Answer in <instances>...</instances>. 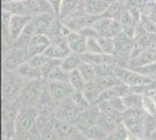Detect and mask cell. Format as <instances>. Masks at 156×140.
I'll use <instances>...</instances> for the list:
<instances>
[{"instance_id": "obj_40", "label": "cell", "mask_w": 156, "mask_h": 140, "mask_svg": "<svg viewBox=\"0 0 156 140\" xmlns=\"http://www.w3.org/2000/svg\"><path fill=\"white\" fill-rule=\"evenodd\" d=\"M66 140H85V137L83 135V133L80 132V131H78L76 134H73L72 137H70L69 139H66Z\"/></svg>"}, {"instance_id": "obj_38", "label": "cell", "mask_w": 156, "mask_h": 140, "mask_svg": "<svg viewBox=\"0 0 156 140\" xmlns=\"http://www.w3.org/2000/svg\"><path fill=\"white\" fill-rule=\"evenodd\" d=\"M79 33L82 34L84 38H86V39H97V38L100 36L99 33L97 32V29H96L93 26L86 27V28H84V29L79 31Z\"/></svg>"}, {"instance_id": "obj_34", "label": "cell", "mask_w": 156, "mask_h": 140, "mask_svg": "<svg viewBox=\"0 0 156 140\" xmlns=\"http://www.w3.org/2000/svg\"><path fill=\"white\" fill-rule=\"evenodd\" d=\"M47 80H52V81H62V82H69V73H66L65 70L62 69L61 64H57L56 67H54L48 78Z\"/></svg>"}, {"instance_id": "obj_5", "label": "cell", "mask_w": 156, "mask_h": 140, "mask_svg": "<svg viewBox=\"0 0 156 140\" xmlns=\"http://www.w3.org/2000/svg\"><path fill=\"white\" fill-rule=\"evenodd\" d=\"M115 76L124 84L128 85L129 88L148 85L154 80L153 77L144 76V75L137 73V71L133 70V69H127V68L122 67V66H119V64L115 68Z\"/></svg>"}, {"instance_id": "obj_32", "label": "cell", "mask_w": 156, "mask_h": 140, "mask_svg": "<svg viewBox=\"0 0 156 140\" xmlns=\"http://www.w3.org/2000/svg\"><path fill=\"white\" fill-rule=\"evenodd\" d=\"M98 41H99V45H100L101 49H103V53L114 55V53H115V41H114V38L99 36Z\"/></svg>"}, {"instance_id": "obj_35", "label": "cell", "mask_w": 156, "mask_h": 140, "mask_svg": "<svg viewBox=\"0 0 156 140\" xmlns=\"http://www.w3.org/2000/svg\"><path fill=\"white\" fill-rule=\"evenodd\" d=\"M142 109L147 114L156 116V102L154 100V98H151L150 96H147V95H143Z\"/></svg>"}, {"instance_id": "obj_46", "label": "cell", "mask_w": 156, "mask_h": 140, "mask_svg": "<svg viewBox=\"0 0 156 140\" xmlns=\"http://www.w3.org/2000/svg\"><path fill=\"white\" fill-rule=\"evenodd\" d=\"M22 1H26V0H22Z\"/></svg>"}, {"instance_id": "obj_39", "label": "cell", "mask_w": 156, "mask_h": 140, "mask_svg": "<svg viewBox=\"0 0 156 140\" xmlns=\"http://www.w3.org/2000/svg\"><path fill=\"white\" fill-rule=\"evenodd\" d=\"M48 1L50 2V5H51L52 8H54V11H55L56 15L58 16L59 8H61V2H62V0H48Z\"/></svg>"}, {"instance_id": "obj_26", "label": "cell", "mask_w": 156, "mask_h": 140, "mask_svg": "<svg viewBox=\"0 0 156 140\" xmlns=\"http://www.w3.org/2000/svg\"><path fill=\"white\" fill-rule=\"evenodd\" d=\"M83 56L79 55V54L70 53L65 59L62 60L61 62V67L63 70H65L66 73H71L73 70H76L79 68V66L82 64L83 62Z\"/></svg>"}, {"instance_id": "obj_6", "label": "cell", "mask_w": 156, "mask_h": 140, "mask_svg": "<svg viewBox=\"0 0 156 140\" xmlns=\"http://www.w3.org/2000/svg\"><path fill=\"white\" fill-rule=\"evenodd\" d=\"M28 60H29V57L27 54V49H21V48L12 46L11 49L5 52L2 66H4L5 70L15 71L20 66H22Z\"/></svg>"}, {"instance_id": "obj_20", "label": "cell", "mask_w": 156, "mask_h": 140, "mask_svg": "<svg viewBox=\"0 0 156 140\" xmlns=\"http://www.w3.org/2000/svg\"><path fill=\"white\" fill-rule=\"evenodd\" d=\"M77 128L83 133V135H84L85 138H87V139L105 140L106 138L110 137V133H107L98 123L91 124V125H86V126H79Z\"/></svg>"}, {"instance_id": "obj_37", "label": "cell", "mask_w": 156, "mask_h": 140, "mask_svg": "<svg viewBox=\"0 0 156 140\" xmlns=\"http://www.w3.org/2000/svg\"><path fill=\"white\" fill-rule=\"evenodd\" d=\"M86 53L89 54H103V49L97 39H86Z\"/></svg>"}, {"instance_id": "obj_45", "label": "cell", "mask_w": 156, "mask_h": 140, "mask_svg": "<svg viewBox=\"0 0 156 140\" xmlns=\"http://www.w3.org/2000/svg\"><path fill=\"white\" fill-rule=\"evenodd\" d=\"M144 140H150V139H144Z\"/></svg>"}, {"instance_id": "obj_30", "label": "cell", "mask_w": 156, "mask_h": 140, "mask_svg": "<svg viewBox=\"0 0 156 140\" xmlns=\"http://www.w3.org/2000/svg\"><path fill=\"white\" fill-rule=\"evenodd\" d=\"M69 83L75 89V91H83L87 82L84 80L80 71L78 69H76L71 73H69Z\"/></svg>"}, {"instance_id": "obj_10", "label": "cell", "mask_w": 156, "mask_h": 140, "mask_svg": "<svg viewBox=\"0 0 156 140\" xmlns=\"http://www.w3.org/2000/svg\"><path fill=\"white\" fill-rule=\"evenodd\" d=\"M70 53H71V50L68 46L66 39L63 38L62 35H59V36H56V38L51 39V43L49 45V47L47 48L46 52L43 54L49 59L63 60Z\"/></svg>"}, {"instance_id": "obj_11", "label": "cell", "mask_w": 156, "mask_h": 140, "mask_svg": "<svg viewBox=\"0 0 156 140\" xmlns=\"http://www.w3.org/2000/svg\"><path fill=\"white\" fill-rule=\"evenodd\" d=\"M86 13L84 0H62L58 18L64 20L68 18H75Z\"/></svg>"}, {"instance_id": "obj_7", "label": "cell", "mask_w": 156, "mask_h": 140, "mask_svg": "<svg viewBox=\"0 0 156 140\" xmlns=\"http://www.w3.org/2000/svg\"><path fill=\"white\" fill-rule=\"evenodd\" d=\"M82 112H83V111L73 103L71 96H70V97H68V98H65V99L58 102L55 118L66 120V121H70V123L76 124L78 117L80 116Z\"/></svg>"}, {"instance_id": "obj_21", "label": "cell", "mask_w": 156, "mask_h": 140, "mask_svg": "<svg viewBox=\"0 0 156 140\" xmlns=\"http://www.w3.org/2000/svg\"><path fill=\"white\" fill-rule=\"evenodd\" d=\"M2 11L13 15H29L26 1L22 0H9L2 2Z\"/></svg>"}, {"instance_id": "obj_23", "label": "cell", "mask_w": 156, "mask_h": 140, "mask_svg": "<svg viewBox=\"0 0 156 140\" xmlns=\"http://www.w3.org/2000/svg\"><path fill=\"white\" fill-rule=\"evenodd\" d=\"M97 121L100 126L104 128L107 133H113L115 131V128L119 126V124L121 121H119L118 119H115L114 117H112L110 114L104 113L98 109V116H97Z\"/></svg>"}, {"instance_id": "obj_41", "label": "cell", "mask_w": 156, "mask_h": 140, "mask_svg": "<svg viewBox=\"0 0 156 140\" xmlns=\"http://www.w3.org/2000/svg\"><path fill=\"white\" fill-rule=\"evenodd\" d=\"M147 139H150V140H156V128L151 132V133L147 137Z\"/></svg>"}, {"instance_id": "obj_19", "label": "cell", "mask_w": 156, "mask_h": 140, "mask_svg": "<svg viewBox=\"0 0 156 140\" xmlns=\"http://www.w3.org/2000/svg\"><path fill=\"white\" fill-rule=\"evenodd\" d=\"M66 42L71 53L79 55L86 53V38H84L79 32H71L66 38Z\"/></svg>"}, {"instance_id": "obj_44", "label": "cell", "mask_w": 156, "mask_h": 140, "mask_svg": "<svg viewBox=\"0 0 156 140\" xmlns=\"http://www.w3.org/2000/svg\"><path fill=\"white\" fill-rule=\"evenodd\" d=\"M85 140H93V139H87V138H85Z\"/></svg>"}, {"instance_id": "obj_25", "label": "cell", "mask_w": 156, "mask_h": 140, "mask_svg": "<svg viewBox=\"0 0 156 140\" xmlns=\"http://www.w3.org/2000/svg\"><path fill=\"white\" fill-rule=\"evenodd\" d=\"M84 2L86 13L98 16H103L108 7V4L105 0H84Z\"/></svg>"}, {"instance_id": "obj_42", "label": "cell", "mask_w": 156, "mask_h": 140, "mask_svg": "<svg viewBox=\"0 0 156 140\" xmlns=\"http://www.w3.org/2000/svg\"><path fill=\"white\" fill-rule=\"evenodd\" d=\"M108 5H111V4H114V2H118V1H122V0H105Z\"/></svg>"}, {"instance_id": "obj_18", "label": "cell", "mask_w": 156, "mask_h": 140, "mask_svg": "<svg viewBox=\"0 0 156 140\" xmlns=\"http://www.w3.org/2000/svg\"><path fill=\"white\" fill-rule=\"evenodd\" d=\"M26 4L30 16H36V15L47 13H55L54 8L48 0H26Z\"/></svg>"}, {"instance_id": "obj_1", "label": "cell", "mask_w": 156, "mask_h": 140, "mask_svg": "<svg viewBox=\"0 0 156 140\" xmlns=\"http://www.w3.org/2000/svg\"><path fill=\"white\" fill-rule=\"evenodd\" d=\"M39 112L35 106L20 107L18 117L15 119V138L18 140H25L28 132L36 124Z\"/></svg>"}, {"instance_id": "obj_43", "label": "cell", "mask_w": 156, "mask_h": 140, "mask_svg": "<svg viewBox=\"0 0 156 140\" xmlns=\"http://www.w3.org/2000/svg\"><path fill=\"white\" fill-rule=\"evenodd\" d=\"M122 1H124L125 4H126V5H127V4H128V2H129L130 0H122Z\"/></svg>"}, {"instance_id": "obj_36", "label": "cell", "mask_w": 156, "mask_h": 140, "mask_svg": "<svg viewBox=\"0 0 156 140\" xmlns=\"http://www.w3.org/2000/svg\"><path fill=\"white\" fill-rule=\"evenodd\" d=\"M49 60H50V59H49V57H47L44 54H40V55H36V56L30 57V59L28 60V62L32 64L33 67L37 68L40 71H41V70L43 69V67H44L47 63L49 62Z\"/></svg>"}, {"instance_id": "obj_13", "label": "cell", "mask_w": 156, "mask_h": 140, "mask_svg": "<svg viewBox=\"0 0 156 140\" xmlns=\"http://www.w3.org/2000/svg\"><path fill=\"white\" fill-rule=\"evenodd\" d=\"M98 15H92V14H83L75 18H68L64 20H61L66 27H69L73 32H79L86 27H91L94 25V22L98 20Z\"/></svg>"}, {"instance_id": "obj_17", "label": "cell", "mask_w": 156, "mask_h": 140, "mask_svg": "<svg viewBox=\"0 0 156 140\" xmlns=\"http://www.w3.org/2000/svg\"><path fill=\"white\" fill-rule=\"evenodd\" d=\"M51 126L54 128V131L61 138V140L69 139L70 137H72L73 134H76L79 131L73 123L66 121V120L57 119V118H54Z\"/></svg>"}, {"instance_id": "obj_15", "label": "cell", "mask_w": 156, "mask_h": 140, "mask_svg": "<svg viewBox=\"0 0 156 140\" xmlns=\"http://www.w3.org/2000/svg\"><path fill=\"white\" fill-rule=\"evenodd\" d=\"M57 18L58 16L55 13H47L33 16L32 22L34 25L35 34H46V35H48L50 29H51L52 25L55 23V21L57 20Z\"/></svg>"}, {"instance_id": "obj_3", "label": "cell", "mask_w": 156, "mask_h": 140, "mask_svg": "<svg viewBox=\"0 0 156 140\" xmlns=\"http://www.w3.org/2000/svg\"><path fill=\"white\" fill-rule=\"evenodd\" d=\"M43 80H35V81H27L25 87L21 91V95L15 102L19 107L26 106H35L39 102L41 92L44 88Z\"/></svg>"}, {"instance_id": "obj_14", "label": "cell", "mask_w": 156, "mask_h": 140, "mask_svg": "<svg viewBox=\"0 0 156 140\" xmlns=\"http://www.w3.org/2000/svg\"><path fill=\"white\" fill-rule=\"evenodd\" d=\"M33 16L30 15H13L9 21V40L13 46V43L20 36V34L23 32L27 25L32 21Z\"/></svg>"}, {"instance_id": "obj_8", "label": "cell", "mask_w": 156, "mask_h": 140, "mask_svg": "<svg viewBox=\"0 0 156 140\" xmlns=\"http://www.w3.org/2000/svg\"><path fill=\"white\" fill-rule=\"evenodd\" d=\"M93 27L97 29L100 36H107V38H115L124 31L121 23L117 19H111L106 16H99Z\"/></svg>"}, {"instance_id": "obj_29", "label": "cell", "mask_w": 156, "mask_h": 140, "mask_svg": "<svg viewBox=\"0 0 156 140\" xmlns=\"http://www.w3.org/2000/svg\"><path fill=\"white\" fill-rule=\"evenodd\" d=\"M78 70L80 71L82 76L84 77V80L86 82H93L97 77V67L90 62L83 61L82 64L78 68Z\"/></svg>"}, {"instance_id": "obj_27", "label": "cell", "mask_w": 156, "mask_h": 140, "mask_svg": "<svg viewBox=\"0 0 156 140\" xmlns=\"http://www.w3.org/2000/svg\"><path fill=\"white\" fill-rule=\"evenodd\" d=\"M83 92H84L85 97L87 98V100L90 102V104H91V105H96L97 102L99 100L100 95L103 92V89L93 81V82H87V83H86Z\"/></svg>"}, {"instance_id": "obj_16", "label": "cell", "mask_w": 156, "mask_h": 140, "mask_svg": "<svg viewBox=\"0 0 156 140\" xmlns=\"http://www.w3.org/2000/svg\"><path fill=\"white\" fill-rule=\"evenodd\" d=\"M50 43H51V40L48 35H46V34H35L32 41H30V43H29V46L27 47L28 57L30 59L33 56L43 54Z\"/></svg>"}, {"instance_id": "obj_33", "label": "cell", "mask_w": 156, "mask_h": 140, "mask_svg": "<svg viewBox=\"0 0 156 140\" xmlns=\"http://www.w3.org/2000/svg\"><path fill=\"white\" fill-rule=\"evenodd\" d=\"M71 98H72V100H73V103H75L82 111H85V110H87L89 107L91 106L90 102L85 97V95L83 91H75V92L71 95Z\"/></svg>"}, {"instance_id": "obj_22", "label": "cell", "mask_w": 156, "mask_h": 140, "mask_svg": "<svg viewBox=\"0 0 156 140\" xmlns=\"http://www.w3.org/2000/svg\"><path fill=\"white\" fill-rule=\"evenodd\" d=\"M15 73L27 81L44 80L43 76H42V74H41V71H40L37 68L33 67L28 61L25 62L22 66H20V67L15 70Z\"/></svg>"}, {"instance_id": "obj_4", "label": "cell", "mask_w": 156, "mask_h": 140, "mask_svg": "<svg viewBox=\"0 0 156 140\" xmlns=\"http://www.w3.org/2000/svg\"><path fill=\"white\" fill-rule=\"evenodd\" d=\"M146 114L143 109H127L122 113L121 123L129 132L141 135L143 134Z\"/></svg>"}, {"instance_id": "obj_47", "label": "cell", "mask_w": 156, "mask_h": 140, "mask_svg": "<svg viewBox=\"0 0 156 140\" xmlns=\"http://www.w3.org/2000/svg\"><path fill=\"white\" fill-rule=\"evenodd\" d=\"M155 1H156V0H155Z\"/></svg>"}, {"instance_id": "obj_9", "label": "cell", "mask_w": 156, "mask_h": 140, "mask_svg": "<svg viewBox=\"0 0 156 140\" xmlns=\"http://www.w3.org/2000/svg\"><path fill=\"white\" fill-rule=\"evenodd\" d=\"M57 105H58V102L52 98L51 95L49 93L48 89H47L46 84H44V88H43V90L41 92L39 102L36 104V109H37L39 116L40 117L54 118L55 114H56Z\"/></svg>"}, {"instance_id": "obj_28", "label": "cell", "mask_w": 156, "mask_h": 140, "mask_svg": "<svg viewBox=\"0 0 156 140\" xmlns=\"http://www.w3.org/2000/svg\"><path fill=\"white\" fill-rule=\"evenodd\" d=\"M126 110L127 109H142L143 95L134 91H129L122 97Z\"/></svg>"}, {"instance_id": "obj_2", "label": "cell", "mask_w": 156, "mask_h": 140, "mask_svg": "<svg viewBox=\"0 0 156 140\" xmlns=\"http://www.w3.org/2000/svg\"><path fill=\"white\" fill-rule=\"evenodd\" d=\"M27 80L22 78L15 71H4L2 95L5 103H15L21 95V91L26 84Z\"/></svg>"}, {"instance_id": "obj_31", "label": "cell", "mask_w": 156, "mask_h": 140, "mask_svg": "<svg viewBox=\"0 0 156 140\" xmlns=\"http://www.w3.org/2000/svg\"><path fill=\"white\" fill-rule=\"evenodd\" d=\"M94 82L103 89V91L106 90V89H108V88H112L114 87V85H118V84L122 83L117 76H97Z\"/></svg>"}, {"instance_id": "obj_24", "label": "cell", "mask_w": 156, "mask_h": 140, "mask_svg": "<svg viewBox=\"0 0 156 140\" xmlns=\"http://www.w3.org/2000/svg\"><path fill=\"white\" fill-rule=\"evenodd\" d=\"M35 35V29H34V25L30 21L27 27L23 29V32L20 34V36L16 39V41L13 43V47L16 48H21V49H27V47L29 46L30 41Z\"/></svg>"}, {"instance_id": "obj_12", "label": "cell", "mask_w": 156, "mask_h": 140, "mask_svg": "<svg viewBox=\"0 0 156 140\" xmlns=\"http://www.w3.org/2000/svg\"><path fill=\"white\" fill-rule=\"evenodd\" d=\"M46 87L52 98L57 102H61V100L70 97L72 93L75 92V89L71 87V84L69 82L46 80Z\"/></svg>"}]
</instances>
